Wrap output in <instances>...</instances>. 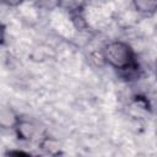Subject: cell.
<instances>
[{"instance_id": "obj_6", "label": "cell", "mask_w": 157, "mask_h": 157, "mask_svg": "<svg viewBox=\"0 0 157 157\" xmlns=\"http://www.w3.org/2000/svg\"><path fill=\"white\" fill-rule=\"evenodd\" d=\"M58 6L63 7L64 10H67L72 15H76V13H80V11L83 6V2H80V1H60Z\"/></svg>"}, {"instance_id": "obj_4", "label": "cell", "mask_w": 157, "mask_h": 157, "mask_svg": "<svg viewBox=\"0 0 157 157\" xmlns=\"http://www.w3.org/2000/svg\"><path fill=\"white\" fill-rule=\"evenodd\" d=\"M18 123V120L16 119V115L13 114V112L9 108H2L0 112V125L5 129L7 128H12L16 126Z\"/></svg>"}, {"instance_id": "obj_9", "label": "cell", "mask_w": 157, "mask_h": 157, "mask_svg": "<svg viewBox=\"0 0 157 157\" xmlns=\"http://www.w3.org/2000/svg\"><path fill=\"white\" fill-rule=\"evenodd\" d=\"M156 134H157V132H156Z\"/></svg>"}, {"instance_id": "obj_1", "label": "cell", "mask_w": 157, "mask_h": 157, "mask_svg": "<svg viewBox=\"0 0 157 157\" xmlns=\"http://www.w3.org/2000/svg\"><path fill=\"white\" fill-rule=\"evenodd\" d=\"M103 56L105 63L119 70H125L135 65L132 50L123 42H112L107 44L103 49Z\"/></svg>"}, {"instance_id": "obj_8", "label": "cell", "mask_w": 157, "mask_h": 157, "mask_svg": "<svg viewBox=\"0 0 157 157\" xmlns=\"http://www.w3.org/2000/svg\"><path fill=\"white\" fill-rule=\"evenodd\" d=\"M9 157H34L32 156L31 153H27L25 151H18V150H13V151H10L7 153Z\"/></svg>"}, {"instance_id": "obj_7", "label": "cell", "mask_w": 157, "mask_h": 157, "mask_svg": "<svg viewBox=\"0 0 157 157\" xmlns=\"http://www.w3.org/2000/svg\"><path fill=\"white\" fill-rule=\"evenodd\" d=\"M72 22H74V25H75V27L77 29H83L86 27V21L80 13L72 15Z\"/></svg>"}, {"instance_id": "obj_3", "label": "cell", "mask_w": 157, "mask_h": 157, "mask_svg": "<svg viewBox=\"0 0 157 157\" xmlns=\"http://www.w3.org/2000/svg\"><path fill=\"white\" fill-rule=\"evenodd\" d=\"M132 5L137 12L145 16H151L157 11V1L153 0H136Z\"/></svg>"}, {"instance_id": "obj_5", "label": "cell", "mask_w": 157, "mask_h": 157, "mask_svg": "<svg viewBox=\"0 0 157 157\" xmlns=\"http://www.w3.org/2000/svg\"><path fill=\"white\" fill-rule=\"evenodd\" d=\"M42 150L45 151L48 155L50 156H56L59 152H60V147H59V144L56 142V140L54 139H44L42 141Z\"/></svg>"}, {"instance_id": "obj_2", "label": "cell", "mask_w": 157, "mask_h": 157, "mask_svg": "<svg viewBox=\"0 0 157 157\" xmlns=\"http://www.w3.org/2000/svg\"><path fill=\"white\" fill-rule=\"evenodd\" d=\"M15 129L18 139L21 140H31L36 134V126L32 123L26 120H18Z\"/></svg>"}]
</instances>
